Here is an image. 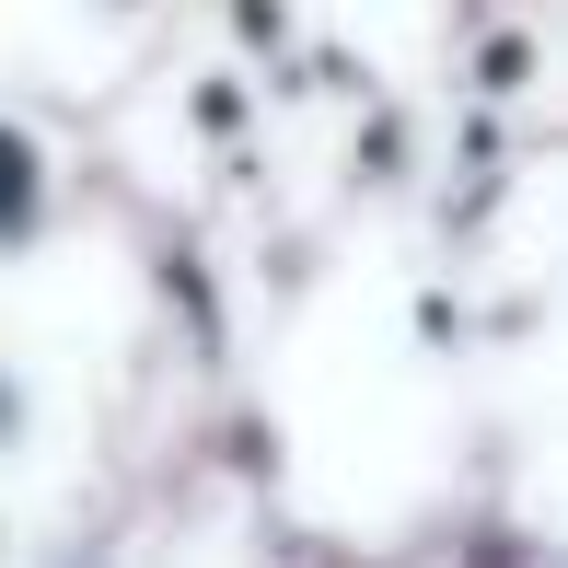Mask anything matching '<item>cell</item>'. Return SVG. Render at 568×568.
Masks as SVG:
<instances>
[{
	"mask_svg": "<svg viewBox=\"0 0 568 568\" xmlns=\"http://www.w3.org/2000/svg\"><path fill=\"white\" fill-rule=\"evenodd\" d=\"M23 221H36V151L0 128V232H23Z\"/></svg>",
	"mask_w": 568,
	"mask_h": 568,
	"instance_id": "1",
	"label": "cell"
}]
</instances>
